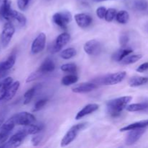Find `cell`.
I'll return each instance as SVG.
<instances>
[{
    "mask_svg": "<svg viewBox=\"0 0 148 148\" xmlns=\"http://www.w3.org/2000/svg\"><path fill=\"white\" fill-rule=\"evenodd\" d=\"M145 30L148 33V23L145 24Z\"/></svg>",
    "mask_w": 148,
    "mask_h": 148,
    "instance_id": "cell-45",
    "label": "cell"
},
{
    "mask_svg": "<svg viewBox=\"0 0 148 148\" xmlns=\"http://www.w3.org/2000/svg\"><path fill=\"white\" fill-rule=\"evenodd\" d=\"M52 20L56 25L59 26L60 28L65 30L66 29L67 25L72 21V14L67 11L59 12L53 14Z\"/></svg>",
    "mask_w": 148,
    "mask_h": 148,
    "instance_id": "cell-4",
    "label": "cell"
},
{
    "mask_svg": "<svg viewBox=\"0 0 148 148\" xmlns=\"http://www.w3.org/2000/svg\"><path fill=\"white\" fill-rule=\"evenodd\" d=\"M93 1H97V2H101V1H106V0H93Z\"/></svg>",
    "mask_w": 148,
    "mask_h": 148,
    "instance_id": "cell-46",
    "label": "cell"
},
{
    "mask_svg": "<svg viewBox=\"0 0 148 148\" xmlns=\"http://www.w3.org/2000/svg\"><path fill=\"white\" fill-rule=\"evenodd\" d=\"M148 82V77L142 76H134L132 77L128 81V84L130 87H139Z\"/></svg>",
    "mask_w": 148,
    "mask_h": 148,
    "instance_id": "cell-21",
    "label": "cell"
},
{
    "mask_svg": "<svg viewBox=\"0 0 148 148\" xmlns=\"http://www.w3.org/2000/svg\"><path fill=\"white\" fill-rule=\"evenodd\" d=\"M77 51L75 48H68V49H64L62 51H61L60 56L64 59H70L73 58L74 56H76Z\"/></svg>",
    "mask_w": 148,
    "mask_h": 148,
    "instance_id": "cell-27",
    "label": "cell"
},
{
    "mask_svg": "<svg viewBox=\"0 0 148 148\" xmlns=\"http://www.w3.org/2000/svg\"><path fill=\"white\" fill-rule=\"evenodd\" d=\"M46 36L44 33H39L37 37L33 40L31 44V51L32 54H38L43 51L46 46Z\"/></svg>",
    "mask_w": 148,
    "mask_h": 148,
    "instance_id": "cell-8",
    "label": "cell"
},
{
    "mask_svg": "<svg viewBox=\"0 0 148 148\" xmlns=\"http://www.w3.org/2000/svg\"><path fill=\"white\" fill-rule=\"evenodd\" d=\"M133 52V50L131 49H119L116 52H114L112 55V60L114 62H121L123 59L131 54Z\"/></svg>",
    "mask_w": 148,
    "mask_h": 148,
    "instance_id": "cell-19",
    "label": "cell"
},
{
    "mask_svg": "<svg viewBox=\"0 0 148 148\" xmlns=\"http://www.w3.org/2000/svg\"><path fill=\"white\" fill-rule=\"evenodd\" d=\"M42 75H43V74L40 73L38 70L36 71V72H33V73H31L30 75H29V77L27 78V79H26V82H33V81L36 80V79H37L38 78L41 77Z\"/></svg>",
    "mask_w": 148,
    "mask_h": 148,
    "instance_id": "cell-34",
    "label": "cell"
},
{
    "mask_svg": "<svg viewBox=\"0 0 148 148\" xmlns=\"http://www.w3.org/2000/svg\"><path fill=\"white\" fill-rule=\"evenodd\" d=\"M37 88L38 86L36 85V86L33 87V88L26 91L25 93L24 94V101H23L24 105H27L28 103H30V101L33 99V96H34L35 93H36V90H37Z\"/></svg>",
    "mask_w": 148,
    "mask_h": 148,
    "instance_id": "cell-28",
    "label": "cell"
},
{
    "mask_svg": "<svg viewBox=\"0 0 148 148\" xmlns=\"http://www.w3.org/2000/svg\"><path fill=\"white\" fill-rule=\"evenodd\" d=\"M84 51L90 56H98L102 51V45L96 40H90L84 45Z\"/></svg>",
    "mask_w": 148,
    "mask_h": 148,
    "instance_id": "cell-9",
    "label": "cell"
},
{
    "mask_svg": "<svg viewBox=\"0 0 148 148\" xmlns=\"http://www.w3.org/2000/svg\"><path fill=\"white\" fill-rule=\"evenodd\" d=\"M75 20L77 25L81 28H86L89 27L92 22V17L85 13H78L75 14Z\"/></svg>",
    "mask_w": 148,
    "mask_h": 148,
    "instance_id": "cell-13",
    "label": "cell"
},
{
    "mask_svg": "<svg viewBox=\"0 0 148 148\" xmlns=\"http://www.w3.org/2000/svg\"><path fill=\"white\" fill-rule=\"evenodd\" d=\"M145 132V128L134 129L130 130L125 139V144L130 146L135 144Z\"/></svg>",
    "mask_w": 148,
    "mask_h": 148,
    "instance_id": "cell-10",
    "label": "cell"
},
{
    "mask_svg": "<svg viewBox=\"0 0 148 148\" xmlns=\"http://www.w3.org/2000/svg\"><path fill=\"white\" fill-rule=\"evenodd\" d=\"M3 123H4V117H0V127L2 125Z\"/></svg>",
    "mask_w": 148,
    "mask_h": 148,
    "instance_id": "cell-44",
    "label": "cell"
},
{
    "mask_svg": "<svg viewBox=\"0 0 148 148\" xmlns=\"http://www.w3.org/2000/svg\"><path fill=\"white\" fill-rule=\"evenodd\" d=\"M55 67H56V66H55L53 61L50 58H47V59L43 61V62L41 64V65H40L38 70L41 74L45 75V74H49L53 72Z\"/></svg>",
    "mask_w": 148,
    "mask_h": 148,
    "instance_id": "cell-16",
    "label": "cell"
},
{
    "mask_svg": "<svg viewBox=\"0 0 148 148\" xmlns=\"http://www.w3.org/2000/svg\"><path fill=\"white\" fill-rule=\"evenodd\" d=\"M130 20V14L125 10H121L116 13V20L120 24H127Z\"/></svg>",
    "mask_w": 148,
    "mask_h": 148,
    "instance_id": "cell-25",
    "label": "cell"
},
{
    "mask_svg": "<svg viewBox=\"0 0 148 148\" xmlns=\"http://www.w3.org/2000/svg\"><path fill=\"white\" fill-rule=\"evenodd\" d=\"M136 70L138 72H144L145 71L148 70V62H145V63L142 64L141 65H140L137 67V69Z\"/></svg>",
    "mask_w": 148,
    "mask_h": 148,
    "instance_id": "cell-41",
    "label": "cell"
},
{
    "mask_svg": "<svg viewBox=\"0 0 148 148\" xmlns=\"http://www.w3.org/2000/svg\"><path fill=\"white\" fill-rule=\"evenodd\" d=\"M43 129V124H30V125L23 126V127L21 129V130L23 132H24L27 135H29V134H38V133L40 132V131H42Z\"/></svg>",
    "mask_w": 148,
    "mask_h": 148,
    "instance_id": "cell-18",
    "label": "cell"
},
{
    "mask_svg": "<svg viewBox=\"0 0 148 148\" xmlns=\"http://www.w3.org/2000/svg\"><path fill=\"white\" fill-rule=\"evenodd\" d=\"M10 132L0 130V145L6 143L8 140Z\"/></svg>",
    "mask_w": 148,
    "mask_h": 148,
    "instance_id": "cell-35",
    "label": "cell"
},
{
    "mask_svg": "<svg viewBox=\"0 0 148 148\" xmlns=\"http://www.w3.org/2000/svg\"><path fill=\"white\" fill-rule=\"evenodd\" d=\"M20 83L19 81H16V82H12L10 86L7 88V92H6L5 98H4V101H9L10 100L12 99L15 94L17 93V90H18L19 88H20Z\"/></svg>",
    "mask_w": 148,
    "mask_h": 148,
    "instance_id": "cell-17",
    "label": "cell"
},
{
    "mask_svg": "<svg viewBox=\"0 0 148 148\" xmlns=\"http://www.w3.org/2000/svg\"><path fill=\"white\" fill-rule=\"evenodd\" d=\"M98 88L93 82H82L72 88V92L75 93H88Z\"/></svg>",
    "mask_w": 148,
    "mask_h": 148,
    "instance_id": "cell-14",
    "label": "cell"
},
{
    "mask_svg": "<svg viewBox=\"0 0 148 148\" xmlns=\"http://www.w3.org/2000/svg\"><path fill=\"white\" fill-rule=\"evenodd\" d=\"M127 111L130 112H137V111H142L148 109V101L139 103H132L127 105L126 107Z\"/></svg>",
    "mask_w": 148,
    "mask_h": 148,
    "instance_id": "cell-22",
    "label": "cell"
},
{
    "mask_svg": "<svg viewBox=\"0 0 148 148\" xmlns=\"http://www.w3.org/2000/svg\"><path fill=\"white\" fill-rule=\"evenodd\" d=\"M132 100V96H123L110 100L106 103L107 113L112 117H118Z\"/></svg>",
    "mask_w": 148,
    "mask_h": 148,
    "instance_id": "cell-1",
    "label": "cell"
},
{
    "mask_svg": "<svg viewBox=\"0 0 148 148\" xmlns=\"http://www.w3.org/2000/svg\"><path fill=\"white\" fill-rule=\"evenodd\" d=\"M14 32H15V28L10 22L5 23L0 36L1 43L3 47L5 48L8 46L12 38V36H14Z\"/></svg>",
    "mask_w": 148,
    "mask_h": 148,
    "instance_id": "cell-6",
    "label": "cell"
},
{
    "mask_svg": "<svg viewBox=\"0 0 148 148\" xmlns=\"http://www.w3.org/2000/svg\"><path fill=\"white\" fill-rule=\"evenodd\" d=\"M14 119L15 124L20 126H27L31 124H34L36 121V119L32 114L26 111L18 113L12 116Z\"/></svg>",
    "mask_w": 148,
    "mask_h": 148,
    "instance_id": "cell-5",
    "label": "cell"
},
{
    "mask_svg": "<svg viewBox=\"0 0 148 148\" xmlns=\"http://www.w3.org/2000/svg\"><path fill=\"white\" fill-rule=\"evenodd\" d=\"M42 137L41 136H36V137H33L31 139V143L32 145L34 146H37L38 145L40 144V143L41 142Z\"/></svg>",
    "mask_w": 148,
    "mask_h": 148,
    "instance_id": "cell-42",
    "label": "cell"
},
{
    "mask_svg": "<svg viewBox=\"0 0 148 148\" xmlns=\"http://www.w3.org/2000/svg\"><path fill=\"white\" fill-rule=\"evenodd\" d=\"M14 20L17 21L21 26H25L27 22V19L23 15L22 13L16 11V10H12L11 15H10V20Z\"/></svg>",
    "mask_w": 148,
    "mask_h": 148,
    "instance_id": "cell-23",
    "label": "cell"
},
{
    "mask_svg": "<svg viewBox=\"0 0 148 148\" xmlns=\"http://www.w3.org/2000/svg\"><path fill=\"white\" fill-rule=\"evenodd\" d=\"M47 101H48V100L45 99V98L39 100V101H37V102L36 103V104H35L34 107H33V111L36 112V111H40V109H42V108H43V107L46 106V104L47 103Z\"/></svg>",
    "mask_w": 148,
    "mask_h": 148,
    "instance_id": "cell-33",
    "label": "cell"
},
{
    "mask_svg": "<svg viewBox=\"0 0 148 148\" xmlns=\"http://www.w3.org/2000/svg\"><path fill=\"white\" fill-rule=\"evenodd\" d=\"M27 134L21 130L13 134L6 143L0 145V147H17L21 145Z\"/></svg>",
    "mask_w": 148,
    "mask_h": 148,
    "instance_id": "cell-7",
    "label": "cell"
},
{
    "mask_svg": "<svg viewBox=\"0 0 148 148\" xmlns=\"http://www.w3.org/2000/svg\"><path fill=\"white\" fill-rule=\"evenodd\" d=\"M78 81V77L75 74H69L62 79V84L64 86H69L75 84Z\"/></svg>",
    "mask_w": 148,
    "mask_h": 148,
    "instance_id": "cell-26",
    "label": "cell"
},
{
    "mask_svg": "<svg viewBox=\"0 0 148 148\" xmlns=\"http://www.w3.org/2000/svg\"><path fill=\"white\" fill-rule=\"evenodd\" d=\"M61 70L69 74H75L77 70V67L75 64L67 63L61 66Z\"/></svg>",
    "mask_w": 148,
    "mask_h": 148,
    "instance_id": "cell-30",
    "label": "cell"
},
{
    "mask_svg": "<svg viewBox=\"0 0 148 148\" xmlns=\"http://www.w3.org/2000/svg\"><path fill=\"white\" fill-rule=\"evenodd\" d=\"M9 0H0V19L2 18V13Z\"/></svg>",
    "mask_w": 148,
    "mask_h": 148,
    "instance_id": "cell-40",
    "label": "cell"
},
{
    "mask_svg": "<svg viewBox=\"0 0 148 148\" xmlns=\"http://www.w3.org/2000/svg\"><path fill=\"white\" fill-rule=\"evenodd\" d=\"M148 127V119L143 120V121H137V122L132 123L129 125L125 126V127H122L120 129V132H127L130 131L131 130H134V129H141V128H146Z\"/></svg>",
    "mask_w": 148,
    "mask_h": 148,
    "instance_id": "cell-20",
    "label": "cell"
},
{
    "mask_svg": "<svg viewBox=\"0 0 148 148\" xmlns=\"http://www.w3.org/2000/svg\"><path fill=\"white\" fill-rule=\"evenodd\" d=\"M70 40V35L68 33H62L57 36L53 45V52H59L69 43Z\"/></svg>",
    "mask_w": 148,
    "mask_h": 148,
    "instance_id": "cell-12",
    "label": "cell"
},
{
    "mask_svg": "<svg viewBox=\"0 0 148 148\" xmlns=\"http://www.w3.org/2000/svg\"><path fill=\"white\" fill-rule=\"evenodd\" d=\"M16 61V54L14 53H12L5 61L0 63V79L4 77L7 74V71L14 66Z\"/></svg>",
    "mask_w": 148,
    "mask_h": 148,
    "instance_id": "cell-11",
    "label": "cell"
},
{
    "mask_svg": "<svg viewBox=\"0 0 148 148\" xmlns=\"http://www.w3.org/2000/svg\"><path fill=\"white\" fill-rule=\"evenodd\" d=\"M15 122H14V119H13L12 117L9 119L8 120L4 122L2 124V125L1 126V128L0 130H4V131L8 132H11L13 130V129L14 128V126H15Z\"/></svg>",
    "mask_w": 148,
    "mask_h": 148,
    "instance_id": "cell-29",
    "label": "cell"
},
{
    "mask_svg": "<svg viewBox=\"0 0 148 148\" xmlns=\"http://www.w3.org/2000/svg\"><path fill=\"white\" fill-rule=\"evenodd\" d=\"M88 123H80L76 125H74L66 132L65 135L62 138L61 141V147H65V146L69 145L70 143H72L74 140L76 139L79 133L82 130H83L85 127H88Z\"/></svg>",
    "mask_w": 148,
    "mask_h": 148,
    "instance_id": "cell-2",
    "label": "cell"
},
{
    "mask_svg": "<svg viewBox=\"0 0 148 148\" xmlns=\"http://www.w3.org/2000/svg\"><path fill=\"white\" fill-rule=\"evenodd\" d=\"M107 9L105 7H99L96 10V14L100 19L105 18L106 13Z\"/></svg>",
    "mask_w": 148,
    "mask_h": 148,
    "instance_id": "cell-37",
    "label": "cell"
},
{
    "mask_svg": "<svg viewBox=\"0 0 148 148\" xmlns=\"http://www.w3.org/2000/svg\"><path fill=\"white\" fill-rule=\"evenodd\" d=\"M143 58V56L141 54H129L128 56H126L124 59H123L121 61V63L124 65L132 64L136 63L139 60Z\"/></svg>",
    "mask_w": 148,
    "mask_h": 148,
    "instance_id": "cell-24",
    "label": "cell"
},
{
    "mask_svg": "<svg viewBox=\"0 0 148 148\" xmlns=\"http://www.w3.org/2000/svg\"><path fill=\"white\" fill-rule=\"evenodd\" d=\"M7 87L2 82H0V101L4 99L6 95V92H7Z\"/></svg>",
    "mask_w": 148,
    "mask_h": 148,
    "instance_id": "cell-38",
    "label": "cell"
},
{
    "mask_svg": "<svg viewBox=\"0 0 148 148\" xmlns=\"http://www.w3.org/2000/svg\"><path fill=\"white\" fill-rule=\"evenodd\" d=\"M130 38L127 34H122L119 38V43L122 47H124L128 43Z\"/></svg>",
    "mask_w": 148,
    "mask_h": 148,
    "instance_id": "cell-39",
    "label": "cell"
},
{
    "mask_svg": "<svg viewBox=\"0 0 148 148\" xmlns=\"http://www.w3.org/2000/svg\"><path fill=\"white\" fill-rule=\"evenodd\" d=\"M116 10L114 8H110L107 10L106 13L105 15V20L108 23H111L114 20V18H116Z\"/></svg>",
    "mask_w": 148,
    "mask_h": 148,
    "instance_id": "cell-32",
    "label": "cell"
},
{
    "mask_svg": "<svg viewBox=\"0 0 148 148\" xmlns=\"http://www.w3.org/2000/svg\"><path fill=\"white\" fill-rule=\"evenodd\" d=\"M31 0H17V7L20 10H25Z\"/></svg>",
    "mask_w": 148,
    "mask_h": 148,
    "instance_id": "cell-36",
    "label": "cell"
},
{
    "mask_svg": "<svg viewBox=\"0 0 148 148\" xmlns=\"http://www.w3.org/2000/svg\"><path fill=\"white\" fill-rule=\"evenodd\" d=\"M2 82L7 87V88H8V87L13 82V79L12 78L10 77H8L4 78V79H3Z\"/></svg>",
    "mask_w": 148,
    "mask_h": 148,
    "instance_id": "cell-43",
    "label": "cell"
},
{
    "mask_svg": "<svg viewBox=\"0 0 148 148\" xmlns=\"http://www.w3.org/2000/svg\"><path fill=\"white\" fill-rule=\"evenodd\" d=\"M126 76H127V72L124 71L109 74L103 76L101 79H98L97 83L104 85H114L122 82Z\"/></svg>",
    "mask_w": 148,
    "mask_h": 148,
    "instance_id": "cell-3",
    "label": "cell"
},
{
    "mask_svg": "<svg viewBox=\"0 0 148 148\" xmlns=\"http://www.w3.org/2000/svg\"><path fill=\"white\" fill-rule=\"evenodd\" d=\"M99 108V105L96 103H90L88 105L85 106V107L82 108L79 112L77 114L76 116H75V119L76 120H79L81 119H82L83 117H85V116H88L89 114H92L95 111H96Z\"/></svg>",
    "mask_w": 148,
    "mask_h": 148,
    "instance_id": "cell-15",
    "label": "cell"
},
{
    "mask_svg": "<svg viewBox=\"0 0 148 148\" xmlns=\"http://www.w3.org/2000/svg\"><path fill=\"white\" fill-rule=\"evenodd\" d=\"M134 7L137 10L144 11L147 9L148 2L146 0H134Z\"/></svg>",
    "mask_w": 148,
    "mask_h": 148,
    "instance_id": "cell-31",
    "label": "cell"
}]
</instances>
